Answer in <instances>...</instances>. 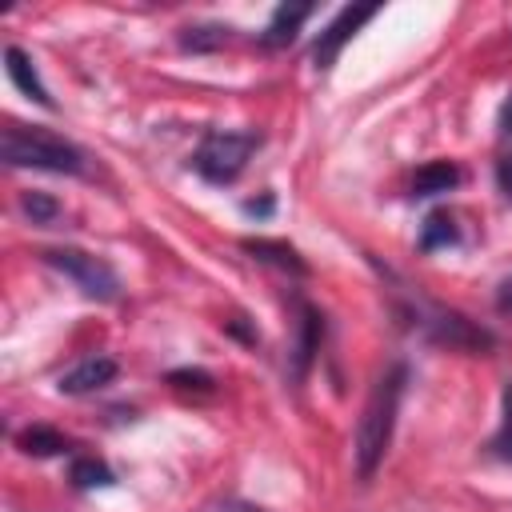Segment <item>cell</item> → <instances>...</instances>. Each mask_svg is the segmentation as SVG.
Returning a JSON list of instances; mask_svg holds the SVG:
<instances>
[{"label": "cell", "mask_w": 512, "mask_h": 512, "mask_svg": "<svg viewBox=\"0 0 512 512\" xmlns=\"http://www.w3.org/2000/svg\"><path fill=\"white\" fill-rule=\"evenodd\" d=\"M244 212H248V216H268V212H272V200H268V196H264V200H244Z\"/></svg>", "instance_id": "603a6c76"}, {"label": "cell", "mask_w": 512, "mask_h": 512, "mask_svg": "<svg viewBox=\"0 0 512 512\" xmlns=\"http://www.w3.org/2000/svg\"><path fill=\"white\" fill-rule=\"evenodd\" d=\"M20 208L32 216V224H52L60 216V204L52 196H44V192H24L20 196Z\"/></svg>", "instance_id": "d6986e66"}, {"label": "cell", "mask_w": 512, "mask_h": 512, "mask_svg": "<svg viewBox=\"0 0 512 512\" xmlns=\"http://www.w3.org/2000/svg\"><path fill=\"white\" fill-rule=\"evenodd\" d=\"M0 160L8 168H36V172H60V176H80L84 172V152L44 128H24L8 124L0 132Z\"/></svg>", "instance_id": "7a4b0ae2"}, {"label": "cell", "mask_w": 512, "mask_h": 512, "mask_svg": "<svg viewBox=\"0 0 512 512\" xmlns=\"http://www.w3.org/2000/svg\"><path fill=\"white\" fill-rule=\"evenodd\" d=\"M40 256H44V264H52L56 272H64L88 300H116V296H120V276H116V268H112L104 256H96V252L60 244V248H44Z\"/></svg>", "instance_id": "277c9868"}, {"label": "cell", "mask_w": 512, "mask_h": 512, "mask_svg": "<svg viewBox=\"0 0 512 512\" xmlns=\"http://www.w3.org/2000/svg\"><path fill=\"white\" fill-rule=\"evenodd\" d=\"M4 68H8V80H12L28 100H36V104L52 108V96H48V88H44V80H40L36 64H32V56H28L20 44H8V48H4Z\"/></svg>", "instance_id": "9c48e42d"}, {"label": "cell", "mask_w": 512, "mask_h": 512, "mask_svg": "<svg viewBox=\"0 0 512 512\" xmlns=\"http://www.w3.org/2000/svg\"><path fill=\"white\" fill-rule=\"evenodd\" d=\"M376 16V4H360V8H340L336 12V20L316 36V44H312V64H316V72H328L332 64H336V56H340V48L368 24Z\"/></svg>", "instance_id": "8992f818"}, {"label": "cell", "mask_w": 512, "mask_h": 512, "mask_svg": "<svg viewBox=\"0 0 512 512\" xmlns=\"http://www.w3.org/2000/svg\"><path fill=\"white\" fill-rule=\"evenodd\" d=\"M496 308H500V312H512V276L496 288Z\"/></svg>", "instance_id": "7402d4cb"}, {"label": "cell", "mask_w": 512, "mask_h": 512, "mask_svg": "<svg viewBox=\"0 0 512 512\" xmlns=\"http://www.w3.org/2000/svg\"><path fill=\"white\" fill-rule=\"evenodd\" d=\"M168 388L180 392V396H212L216 392V380L204 368H172L168 372Z\"/></svg>", "instance_id": "e0dca14e"}, {"label": "cell", "mask_w": 512, "mask_h": 512, "mask_svg": "<svg viewBox=\"0 0 512 512\" xmlns=\"http://www.w3.org/2000/svg\"><path fill=\"white\" fill-rule=\"evenodd\" d=\"M404 384H408V368L404 364H392L376 376L368 400H364V412H360V424H356V444H352V456H356V472L360 480H372L388 444H392V428H396V412H400V396H404Z\"/></svg>", "instance_id": "6da1fadb"}, {"label": "cell", "mask_w": 512, "mask_h": 512, "mask_svg": "<svg viewBox=\"0 0 512 512\" xmlns=\"http://www.w3.org/2000/svg\"><path fill=\"white\" fill-rule=\"evenodd\" d=\"M256 148H260V136L256 132H224V128H212V132L200 136V144L192 152V168L208 184H232L248 168V160H252Z\"/></svg>", "instance_id": "3957f363"}, {"label": "cell", "mask_w": 512, "mask_h": 512, "mask_svg": "<svg viewBox=\"0 0 512 512\" xmlns=\"http://www.w3.org/2000/svg\"><path fill=\"white\" fill-rule=\"evenodd\" d=\"M228 40H232L228 24H196V28L180 32V48L184 52H212V48H224Z\"/></svg>", "instance_id": "5bb4252c"}, {"label": "cell", "mask_w": 512, "mask_h": 512, "mask_svg": "<svg viewBox=\"0 0 512 512\" xmlns=\"http://www.w3.org/2000/svg\"><path fill=\"white\" fill-rule=\"evenodd\" d=\"M456 240H460V228H456V220L448 212H432L424 220V228H420V252H436V248H448Z\"/></svg>", "instance_id": "9a60e30c"}, {"label": "cell", "mask_w": 512, "mask_h": 512, "mask_svg": "<svg viewBox=\"0 0 512 512\" xmlns=\"http://www.w3.org/2000/svg\"><path fill=\"white\" fill-rule=\"evenodd\" d=\"M68 480L76 488H108V484H116L112 468L104 460H96V456H76L72 468H68Z\"/></svg>", "instance_id": "2e32d148"}, {"label": "cell", "mask_w": 512, "mask_h": 512, "mask_svg": "<svg viewBox=\"0 0 512 512\" xmlns=\"http://www.w3.org/2000/svg\"><path fill=\"white\" fill-rule=\"evenodd\" d=\"M460 180H464V172H460L452 160H428V164L416 168V176H412V196H420V200L444 196V192H452Z\"/></svg>", "instance_id": "7c38bea8"}, {"label": "cell", "mask_w": 512, "mask_h": 512, "mask_svg": "<svg viewBox=\"0 0 512 512\" xmlns=\"http://www.w3.org/2000/svg\"><path fill=\"white\" fill-rule=\"evenodd\" d=\"M320 332H324L320 312L312 304H296V344H292V356H288L292 360V380L308 376V364H312V356L320 348Z\"/></svg>", "instance_id": "ba28073f"}, {"label": "cell", "mask_w": 512, "mask_h": 512, "mask_svg": "<svg viewBox=\"0 0 512 512\" xmlns=\"http://www.w3.org/2000/svg\"><path fill=\"white\" fill-rule=\"evenodd\" d=\"M308 16H312V4H280V8L272 12V20L264 24L260 44H264V48H288Z\"/></svg>", "instance_id": "30bf717a"}, {"label": "cell", "mask_w": 512, "mask_h": 512, "mask_svg": "<svg viewBox=\"0 0 512 512\" xmlns=\"http://www.w3.org/2000/svg\"><path fill=\"white\" fill-rule=\"evenodd\" d=\"M204 512H268V508H260V504H252V500H216V504H208Z\"/></svg>", "instance_id": "44dd1931"}, {"label": "cell", "mask_w": 512, "mask_h": 512, "mask_svg": "<svg viewBox=\"0 0 512 512\" xmlns=\"http://www.w3.org/2000/svg\"><path fill=\"white\" fill-rule=\"evenodd\" d=\"M496 184H500V192L512 200V152H504V156L496 160Z\"/></svg>", "instance_id": "ffe728a7"}, {"label": "cell", "mask_w": 512, "mask_h": 512, "mask_svg": "<svg viewBox=\"0 0 512 512\" xmlns=\"http://www.w3.org/2000/svg\"><path fill=\"white\" fill-rule=\"evenodd\" d=\"M240 248H244L252 260L272 264V268H280V272H292V276H304V272H308V264L300 260V252H296L292 244H284V240H264V236H252V240H244Z\"/></svg>", "instance_id": "8fae6325"}, {"label": "cell", "mask_w": 512, "mask_h": 512, "mask_svg": "<svg viewBox=\"0 0 512 512\" xmlns=\"http://www.w3.org/2000/svg\"><path fill=\"white\" fill-rule=\"evenodd\" d=\"M16 444L28 452V456H56V452H64L68 448V440L56 432V428H48V424H32V428H24L20 436H16Z\"/></svg>", "instance_id": "4fadbf2b"}, {"label": "cell", "mask_w": 512, "mask_h": 512, "mask_svg": "<svg viewBox=\"0 0 512 512\" xmlns=\"http://www.w3.org/2000/svg\"><path fill=\"white\" fill-rule=\"evenodd\" d=\"M116 372H120V364H116L112 356H84L80 364H72V368L56 380V388H60L64 396H88V392L112 384Z\"/></svg>", "instance_id": "52a82bcc"}, {"label": "cell", "mask_w": 512, "mask_h": 512, "mask_svg": "<svg viewBox=\"0 0 512 512\" xmlns=\"http://www.w3.org/2000/svg\"><path fill=\"white\" fill-rule=\"evenodd\" d=\"M488 452H492L496 460H508V464H512V380L504 384V412H500L496 436L488 440Z\"/></svg>", "instance_id": "ac0fdd59"}, {"label": "cell", "mask_w": 512, "mask_h": 512, "mask_svg": "<svg viewBox=\"0 0 512 512\" xmlns=\"http://www.w3.org/2000/svg\"><path fill=\"white\" fill-rule=\"evenodd\" d=\"M500 136H512V100H508L504 112H500Z\"/></svg>", "instance_id": "cb8c5ba5"}, {"label": "cell", "mask_w": 512, "mask_h": 512, "mask_svg": "<svg viewBox=\"0 0 512 512\" xmlns=\"http://www.w3.org/2000/svg\"><path fill=\"white\" fill-rule=\"evenodd\" d=\"M416 324L436 344H448V348H460V352H484V348H492V332L480 328V324H472L468 316H460L452 308L424 304V308H416Z\"/></svg>", "instance_id": "5b68a950"}]
</instances>
